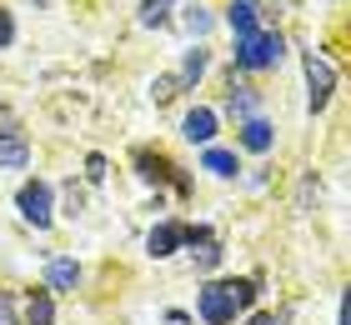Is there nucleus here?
Instances as JSON below:
<instances>
[{"label":"nucleus","instance_id":"1","mask_svg":"<svg viewBox=\"0 0 351 325\" xmlns=\"http://www.w3.org/2000/svg\"><path fill=\"white\" fill-rule=\"evenodd\" d=\"M286 51V40L276 36V30H256V36L241 40V51H236V65L241 70H261V65H276Z\"/></svg>","mask_w":351,"mask_h":325},{"label":"nucleus","instance_id":"2","mask_svg":"<svg viewBox=\"0 0 351 325\" xmlns=\"http://www.w3.org/2000/svg\"><path fill=\"white\" fill-rule=\"evenodd\" d=\"M21 216L36 225V231H45V225H51V185H45V181L21 185Z\"/></svg>","mask_w":351,"mask_h":325},{"label":"nucleus","instance_id":"3","mask_svg":"<svg viewBox=\"0 0 351 325\" xmlns=\"http://www.w3.org/2000/svg\"><path fill=\"white\" fill-rule=\"evenodd\" d=\"M306 80H311V110H322L326 101H331V90H337V70L322 60V55H306Z\"/></svg>","mask_w":351,"mask_h":325},{"label":"nucleus","instance_id":"4","mask_svg":"<svg viewBox=\"0 0 351 325\" xmlns=\"http://www.w3.org/2000/svg\"><path fill=\"white\" fill-rule=\"evenodd\" d=\"M201 315H206V325H231L236 305H231V296H226V285H206V290H201Z\"/></svg>","mask_w":351,"mask_h":325},{"label":"nucleus","instance_id":"5","mask_svg":"<svg viewBox=\"0 0 351 325\" xmlns=\"http://www.w3.org/2000/svg\"><path fill=\"white\" fill-rule=\"evenodd\" d=\"M25 160H30V145H25V135H21L15 125H5V130H0V166H5V170H21Z\"/></svg>","mask_w":351,"mask_h":325},{"label":"nucleus","instance_id":"6","mask_svg":"<svg viewBox=\"0 0 351 325\" xmlns=\"http://www.w3.org/2000/svg\"><path fill=\"white\" fill-rule=\"evenodd\" d=\"M181 130H186V140H201V145H206V140L216 135V110L196 105V110H191V116H186V125H181Z\"/></svg>","mask_w":351,"mask_h":325},{"label":"nucleus","instance_id":"7","mask_svg":"<svg viewBox=\"0 0 351 325\" xmlns=\"http://www.w3.org/2000/svg\"><path fill=\"white\" fill-rule=\"evenodd\" d=\"M45 285H51V290H75V285H81V265H75V260H51Z\"/></svg>","mask_w":351,"mask_h":325},{"label":"nucleus","instance_id":"8","mask_svg":"<svg viewBox=\"0 0 351 325\" xmlns=\"http://www.w3.org/2000/svg\"><path fill=\"white\" fill-rule=\"evenodd\" d=\"M226 25L236 30V36H256V5H251V0H236V5L226 10Z\"/></svg>","mask_w":351,"mask_h":325},{"label":"nucleus","instance_id":"9","mask_svg":"<svg viewBox=\"0 0 351 325\" xmlns=\"http://www.w3.org/2000/svg\"><path fill=\"white\" fill-rule=\"evenodd\" d=\"M271 140H276V135H271V125L266 120H256V116H251L246 125H241V145H246V151H271Z\"/></svg>","mask_w":351,"mask_h":325},{"label":"nucleus","instance_id":"10","mask_svg":"<svg viewBox=\"0 0 351 325\" xmlns=\"http://www.w3.org/2000/svg\"><path fill=\"white\" fill-rule=\"evenodd\" d=\"M186 240V225H156L151 231V255H171Z\"/></svg>","mask_w":351,"mask_h":325},{"label":"nucleus","instance_id":"11","mask_svg":"<svg viewBox=\"0 0 351 325\" xmlns=\"http://www.w3.org/2000/svg\"><path fill=\"white\" fill-rule=\"evenodd\" d=\"M25 315H30V325H51V320H56L51 296H45V290H36V296H30V305H25Z\"/></svg>","mask_w":351,"mask_h":325},{"label":"nucleus","instance_id":"12","mask_svg":"<svg viewBox=\"0 0 351 325\" xmlns=\"http://www.w3.org/2000/svg\"><path fill=\"white\" fill-rule=\"evenodd\" d=\"M211 175H236V155L231 151H206V160H201Z\"/></svg>","mask_w":351,"mask_h":325},{"label":"nucleus","instance_id":"13","mask_svg":"<svg viewBox=\"0 0 351 325\" xmlns=\"http://www.w3.org/2000/svg\"><path fill=\"white\" fill-rule=\"evenodd\" d=\"M226 296H231L236 311H246V305L256 300V285H251V281H226Z\"/></svg>","mask_w":351,"mask_h":325},{"label":"nucleus","instance_id":"14","mask_svg":"<svg viewBox=\"0 0 351 325\" xmlns=\"http://www.w3.org/2000/svg\"><path fill=\"white\" fill-rule=\"evenodd\" d=\"M226 110H231V116H251V110H256V95H251V90H231Z\"/></svg>","mask_w":351,"mask_h":325},{"label":"nucleus","instance_id":"15","mask_svg":"<svg viewBox=\"0 0 351 325\" xmlns=\"http://www.w3.org/2000/svg\"><path fill=\"white\" fill-rule=\"evenodd\" d=\"M201 70H206V51H191V55H186V70H181V86H191Z\"/></svg>","mask_w":351,"mask_h":325},{"label":"nucleus","instance_id":"16","mask_svg":"<svg viewBox=\"0 0 351 325\" xmlns=\"http://www.w3.org/2000/svg\"><path fill=\"white\" fill-rule=\"evenodd\" d=\"M141 25H166V5L161 0H146V5H141Z\"/></svg>","mask_w":351,"mask_h":325},{"label":"nucleus","instance_id":"17","mask_svg":"<svg viewBox=\"0 0 351 325\" xmlns=\"http://www.w3.org/2000/svg\"><path fill=\"white\" fill-rule=\"evenodd\" d=\"M186 30H191V36H206V30H211V15H206L201 5H196V10H186Z\"/></svg>","mask_w":351,"mask_h":325},{"label":"nucleus","instance_id":"18","mask_svg":"<svg viewBox=\"0 0 351 325\" xmlns=\"http://www.w3.org/2000/svg\"><path fill=\"white\" fill-rule=\"evenodd\" d=\"M176 90H181V80H176V75H161V80H156V101H171Z\"/></svg>","mask_w":351,"mask_h":325},{"label":"nucleus","instance_id":"19","mask_svg":"<svg viewBox=\"0 0 351 325\" xmlns=\"http://www.w3.org/2000/svg\"><path fill=\"white\" fill-rule=\"evenodd\" d=\"M15 40V21H10V10H0V45H10Z\"/></svg>","mask_w":351,"mask_h":325},{"label":"nucleus","instance_id":"20","mask_svg":"<svg viewBox=\"0 0 351 325\" xmlns=\"http://www.w3.org/2000/svg\"><path fill=\"white\" fill-rule=\"evenodd\" d=\"M0 325H15V300L0 290Z\"/></svg>","mask_w":351,"mask_h":325},{"label":"nucleus","instance_id":"21","mask_svg":"<svg viewBox=\"0 0 351 325\" xmlns=\"http://www.w3.org/2000/svg\"><path fill=\"white\" fill-rule=\"evenodd\" d=\"M251 325H286V315H256Z\"/></svg>","mask_w":351,"mask_h":325},{"label":"nucleus","instance_id":"22","mask_svg":"<svg viewBox=\"0 0 351 325\" xmlns=\"http://www.w3.org/2000/svg\"><path fill=\"white\" fill-rule=\"evenodd\" d=\"M161 5H166V0H161Z\"/></svg>","mask_w":351,"mask_h":325}]
</instances>
